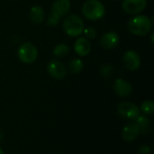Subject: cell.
<instances>
[{
  "mask_svg": "<svg viewBox=\"0 0 154 154\" xmlns=\"http://www.w3.org/2000/svg\"><path fill=\"white\" fill-rule=\"evenodd\" d=\"M69 46L66 44L62 43L55 46V48L53 49V55L57 58H62L69 54Z\"/></svg>",
  "mask_w": 154,
  "mask_h": 154,
  "instance_id": "16",
  "label": "cell"
},
{
  "mask_svg": "<svg viewBox=\"0 0 154 154\" xmlns=\"http://www.w3.org/2000/svg\"><path fill=\"white\" fill-rule=\"evenodd\" d=\"M45 15L41 5H33L30 10V19L34 24H42L44 20Z\"/></svg>",
  "mask_w": 154,
  "mask_h": 154,
  "instance_id": "14",
  "label": "cell"
},
{
  "mask_svg": "<svg viewBox=\"0 0 154 154\" xmlns=\"http://www.w3.org/2000/svg\"><path fill=\"white\" fill-rule=\"evenodd\" d=\"M119 43V36L116 33L109 31L105 33L100 38V44L105 49H113Z\"/></svg>",
  "mask_w": 154,
  "mask_h": 154,
  "instance_id": "11",
  "label": "cell"
},
{
  "mask_svg": "<svg viewBox=\"0 0 154 154\" xmlns=\"http://www.w3.org/2000/svg\"><path fill=\"white\" fill-rule=\"evenodd\" d=\"M134 121H135L134 123L139 128L140 133H148V131L150 130V126H151V121L149 118H147L144 115H139L137 118L134 119Z\"/></svg>",
  "mask_w": 154,
  "mask_h": 154,
  "instance_id": "15",
  "label": "cell"
},
{
  "mask_svg": "<svg viewBox=\"0 0 154 154\" xmlns=\"http://www.w3.org/2000/svg\"><path fill=\"white\" fill-rule=\"evenodd\" d=\"M114 90H115V93L118 96L127 97L133 92V86L131 85L129 82L125 81V79L118 78L116 80L114 84Z\"/></svg>",
  "mask_w": 154,
  "mask_h": 154,
  "instance_id": "10",
  "label": "cell"
},
{
  "mask_svg": "<svg viewBox=\"0 0 154 154\" xmlns=\"http://www.w3.org/2000/svg\"><path fill=\"white\" fill-rule=\"evenodd\" d=\"M75 52L80 56H86L89 54L91 50L90 43L86 37H79L74 44Z\"/></svg>",
  "mask_w": 154,
  "mask_h": 154,
  "instance_id": "12",
  "label": "cell"
},
{
  "mask_svg": "<svg viewBox=\"0 0 154 154\" xmlns=\"http://www.w3.org/2000/svg\"><path fill=\"white\" fill-rule=\"evenodd\" d=\"M100 74L104 77H110L114 74V68L112 65H110L108 64H104V65H102V67L100 69Z\"/></svg>",
  "mask_w": 154,
  "mask_h": 154,
  "instance_id": "19",
  "label": "cell"
},
{
  "mask_svg": "<svg viewBox=\"0 0 154 154\" xmlns=\"http://www.w3.org/2000/svg\"><path fill=\"white\" fill-rule=\"evenodd\" d=\"M17 56L24 64H32L38 57V50L37 47L30 43L26 42L20 45L17 51Z\"/></svg>",
  "mask_w": 154,
  "mask_h": 154,
  "instance_id": "4",
  "label": "cell"
},
{
  "mask_svg": "<svg viewBox=\"0 0 154 154\" xmlns=\"http://www.w3.org/2000/svg\"><path fill=\"white\" fill-rule=\"evenodd\" d=\"M117 112L120 116L128 120H134L140 115V108L129 102H123L117 107Z\"/></svg>",
  "mask_w": 154,
  "mask_h": 154,
  "instance_id": "5",
  "label": "cell"
},
{
  "mask_svg": "<svg viewBox=\"0 0 154 154\" xmlns=\"http://www.w3.org/2000/svg\"><path fill=\"white\" fill-rule=\"evenodd\" d=\"M85 25L82 18L77 15L67 16L63 22V30L70 37H78L84 31Z\"/></svg>",
  "mask_w": 154,
  "mask_h": 154,
  "instance_id": "3",
  "label": "cell"
},
{
  "mask_svg": "<svg viewBox=\"0 0 154 154\" xmlns=\"http://www.w3.org/2000/svg\"><path fill=\"white\" fill-rule=\"evenodd\" d=\"M48 74L54 79H62L66 75V68L64 64L56 59L51 60L47 65Z\"/></svg>",
  "mask_w": 154,
  "mask_h": 154,
  "instance_id": "7",
  "label": "cell"
},
{
  "mask_svg": "<svg viewBox=\"0 0 154 154\" xmlns=\"http://www.w3.org/2000/svg\"><path fill=\"white\" fill-rule=\"evenodd\" d=\"M139 153L140 154H150L151 153V148L148 145H142L139 148Z\"/></svg>",
  "mask_w": 154,
  "mask_h": 154,
  "instance_id": "22",
  "label": "cell"
},
{
  "mask_svg": "<svg viewBox=\"0 0 154 154\" xmlns=\"http://www.w3.org/2000/svg\"><path fill=\"white\" fill-rule=\"evenodd\" d=\"M3 140V134H2V133L0 132V141H2Z\"/></svg>",
  "mask_w": 154,
  "mask_h": 154,
  "instance_id": "24",
  "label": "cell"
},
{
  "mask_svg": "<svg viewBox=\"0 0 154 154\" xmlns=\"http://www.w3.org/2000/svg\"><path fill=\"white\" fill-rule=\"evenodd\" d=\"M124 63L127 69L135 71L141 66L140 55L134 50H129L124 54Z\"/></svg>",
  "mask_w": 154,
  "mask_h": 154,
  "instance_id": "9",
  "label": "cell"
},
{
  "mask_svg": "<svg viewBox=\"0 0 154 154\" xmlns=\"http://www.w3.org/2000/svg\"><path fill=\"white\" fill-rule=\"evenodd\" d=\"M70 6L71 4L69 0H56L51 6V14L60 20L69 12Z\"/></svg>",
  "mask_w": 154,
  "mask_h": 154,
  "instance_id": "8",
  "label": "cell"
},
{
  "mask_svg": "<svg viewBox=\"0 0 154 154\" xmlns=\"http://www.w3.org/2000/svg\"><path fill=\"white\" fill-rule=\"evenodd\" d=\"M59 22H60V19H58L57 17H55L51 14L49 15V16H48V25H49L55 26V25H57L59 24Z\"/></svg>",
  "mask_w": 154,
  "mask_h": 154,
  "instance_id": "21",
  "label": "cell"
},
{
  "mask_svg": "<svg viewBox=\"0 0 154 154\" xmlns=\"http://www.w3.org/2000/svg\"><path fill=\"white\" fill-rule=\"evenodd\" d=\"M141 110L144 114L151 115L154 112V103L151 100H146L144 101L142 105H141Z\"/></svg>",
  "mask_w": 154,
  "mask_h": 154,
  "instance_id": "18",
  "label": "cell"
},
{
  "mask_svg": "<svg viewBox=\"0 0 154 154\" xmlns=\"http://www.w3.org/2000/svg\"><path fill=\"white\" fill-rule=\"evenodd\" d=\"M140 133H141L139 128L134 123H129L124 127L122 131V137L126 142H132L134 141L139 136Z\"/></svg>",
  "mask_w": 154,
  "mask_h": 154,
  "instance_id": "13",
  "label": "cell"
},
{
  "mask_svg": "<svg viewBox=\"0 0 154 154\" xmlns=\"http://www.w3.org/2000/svg\"><path fill=\"white\" fill-rule=\"evenodd\" d=\"M147 5V0H124L122 3L123 9L131 15L139 14L144 10Z\"/></svg>",
  "mask_w": 154,
  "mask_h": 154,
  "instance_id": "6",
  "label": "cell"
},
{
  "mask_svg": "<svg viewBox=\"0 0 154 154\" xmlns=\"http://www.w3.org/2000/svg\"><path fill=\"white\" fill-rule=\"evenodd\" d=\"M153 36H154V34L152 33V35H151V39H152V43H153Z\"/></svg>",
  "mask_w": 154,
  "mask_h": 154,
  "instance_id": "23",
  "label": "cell"
},
{
  "mask_svg": "<svg viewBox=\"0 0 154 154\" xmlns=\"http://www.w3.org/2000/svg\"><path fill=\"white\" fill-rule=\"evenodd\" d=\"M106 9L98 0H88L82 5V14L88 20H98L104 16Z\"/></svg>",
  "mask_w": 154,
  "mask_h": 154,
  "instance_id": "2",
  "label": "cell"
},
{
  "mask_svg": "<svg viewBox=\"0 0 154 154\" xmlns=\"http://www.w3.org/2000/svg\"><path fill=\"white\" fill-rule=\"evenodd\" d=\"M83 33H84L85 37L87 39H94L97 36V30L94 27H92V26L84 28Z\"/></svg>",
  "mask_w": 154,
  "mask_h": 154,
  "instance_id": "20",
  "label": "cell"
},
{
  "mask_svg": "<svg viewBox=\"0 0 154 154\" xmlns=\"http://www.w3.org/2000/svg\"><path fill=\"white\" fill-rule=\"evenodd\" d=\"M130 33L138 36H145L152 29V21L147 15H138L132 17L127 23Z\"/></svg>",
  "mask_w": 154,
  "mask_h": 154,
  "instance_id": "1",
  "label": "cell"
},
{
  "mask_svg": "<svg viewBox=\"0 0 154 154\" xmlns=\"http://www.w3.org/2000/svg\"><path fill=\"white\" fill-rule=\"evenodd\" d=\"M0 154H5L4 153V152H3V150H2L1 148H0Z\"/></svg>",
  "mask_w": 154,
  "mask_h": 154,
  "instance_id": "25",
  "label": "cell"
},
{
  "mask_svg": "<svg viewBox=\"0 0 154 154\" xmlns=\"http://www.w3.org/2000/svg\"><path fill=\"white\" fill-rule=\"evenodd\" d=\"M83 67H84V64L80 59H73L70 61V63L69 64V69L70 73L73 74H79L82 71Z\"/></svg>",
  "mask_w": 154,
  "mask_h": 154,
  "instance_id": "17",
  "label": "cell"
}]
</instances>
